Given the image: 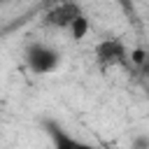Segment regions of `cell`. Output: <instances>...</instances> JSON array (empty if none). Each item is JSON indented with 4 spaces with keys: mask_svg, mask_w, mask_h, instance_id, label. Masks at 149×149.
<instances>
[{
    "mask_svg": "<svg viewBox=\"0 0 149 149\" xmlns=\"http://www.w3.org/2000/svg\"><path fill=\"white\" fill-rule=\"evenodd\" d=\"M44 128H47V133H49V137L54 142V149H93V144H88V142L70 135L56 121H44Z\"/></svg>",
    "mask_w": 149,
    "mask_h": 149,
    "instance_id": "3957f363",
    "label": "cell"
},
{
    "mask_svg": "<svg viewBox=\"0 0 149 149\" xmlns=\"http://www.w3.org/2000/svg\"><path fill=\"white\" fill-rule=\"evenodd\" d=\"M88 28H91V26H88V19L81 14V16H77V19L72 21V26H70L68 30H70V37H72L74 42H79V40H84V37L88 35Z\"/></svg>",
    "mask_w": 149,
    "mask_h": 149,
    "instance_id": "5b68a950",
    "label": "cell"
},
{
    "mask_svg": "<svg viewBox=\"0 0 149 149\" xmlns=\"http://www.w3.org/2000/svg\"><path fill=\"white\" fill-rule=\"evenodd\" d=\"M95 54V63L100 68H114V65H121L130 54L126 49V44L116 37H107V40H100L93 49Z\"/></svg>",
    "mask_w": 149,
    "mask_h": 149,
    "instance_id": "7a4b0ae2",
    "label": "cell"
},
{
    "mask_svg": "<svg viewBox=\"0 0 149 149\" xmlns=\"http://www.w3.org/2000/svg\"><path fill=\"white\" fill-rule=\"evenodd\" d=\"M77 16H81V7L79 5H74V2H61V5H56V7H51L47 12L44 21L51 28H70Z\"/></svg>",
    "mask_w": 149,
    "mask_h": 149,
    "instance_id": "277c9868",
    "label": "cell"
},
{
    "mask_svg": "<svg viewBox=\"0 0 149 149\" xmlns=\"http://www.w3.org/2000/svg\"><path fill=\"white\" fill-rule=\"evenodd\" d=\"M140 70H142V74H144V77H147V79H149V61H147V63H144V65H142V68H140Z\"/></svg>",
    "mask_w": 149,
    "mask_h": 149,
    "instance_id": "ba28073f",
    "label": "cell"
},
{
    "mask_svg": "<svg viewBox=\"0 0 149 149\" xmlns=\"http://www.w3.org/2000/svg\"><path fill=\"white\" fill-rule=\"evenodd\" d=\"M130 61L142 68V65L149 61V51H144V49H140V47H137V49H130Z\"/></svg>",
    "mask_w": 149,
    "mask_h": 149,
    "instance_id": "8992f818",
    "label": "cell"
},
{
    "mask_svg": "<svg viewBox=\"0 0 149 149\" xmlns=\"http://www.w3.org/2000/svg\"><path fill=\"white\" fill-rule=\"evenodd\" d=\"M130 149H149V135H135L130 142Z\"/></svg>",
    "mask_w": 149,
    "mask_h": 149,
    "instance_id": "52a82bcc",
    "label": "cell"
},
{
    "mask_svg": "<svg viewBox=\"0 0 149 149\" xmlns=\"http://www.w3.org/2000/svg\"><path fill=\"white\" fill-rule=\"evenodd\" d=\"M23 58H26V65L30 68V72H35V74H49L61 65V54L54 47L42 44V42L28 44L23 51Z\"/></svg>",
    "mask_w": 149,
    "mask_h": 149,
    "instance_id": "6da1fadb",
    "label": "cell"
}]
</instances>
